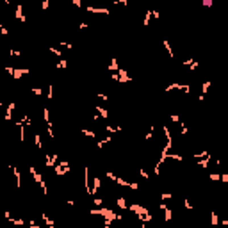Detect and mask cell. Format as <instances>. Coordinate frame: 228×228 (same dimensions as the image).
I'll return each mask as SVG.
<instances>
[{
    "instance_id": "1",
    "label": "cell",
    "mask_w": 228,
    "mask_h": 228,
    "mask_svg": "<svg viewBox=\"0 0 228 228\" xmlns=\"http://www.w3.org/2000/svg\"><path fill=\"white\" fill-rule=\"evenodd\" d=\"M89 214H96V216L105 217V219H111V221H114V219H123L121 214H114L111 209H105V207H100V209H93Z\"/></svg>"
},
{
    "instance_id": "2",
    "label": "cell",
    "mask_w": 228,
    "mask_h": 228,
    "mask_svg": "<svg viewBox=\"0 0 228 228\" xmlns=\"http://www.w3.org/2000/svg\"><path fill=\"white\" fill-rule=\"evenodd\" d=\"M5 71H7V75L14 77L16 80L22 78L23 75H29V68H13V66H5Z\"/></svg>"
},
{
    "instance_id": "3",
    "label": "cell",
    "mask_w": 228,
    "mask_h": 228,
    "mask_svg": "<svg viewBox=\"0 0 228 228\" xmlns=\"http://www.w3.org/2000/svg\"><path fill=\"white\" fill-rule=\"evenodd\" d=\"M14 18H16V20H20L22 23H25V22H27V18H25V14H23V7H22V4H16V7H14Z\"/></svg>"
},
{
    "instance_id": "4",
    "label": "cell",
    "mask_w": 228,
    "mask_h": 228,
    "mask_svg": "<svg viewBox=\"0 0 228 228\" xmlns=\"http://www.w3.org/2000/svg\"><path fill=\"white\" fill-rule=\"evenodd\" d=\"M57 162H59V157L55 155V153H53V155H46L45 157V166L46 167H53Z\"/></svg>"
},
{
    "instance_id": "5",
    "label": "cell",
    "mask_w": 228,
    "mask_h": 228,
    "mask_svg": "<svg viewBox=\"0 0 228 228\" xmlns=\"http://www.w3.org/2000/svg\"><path fill=\"white\" fill-rule=\"evenodd\" d=\"M9 169L14 173V178H16V187H22V173H20V169L16 166H13V164H9Z\"/></svg>"
},
{
    "instance_id": "6",
    "label": "cell",
    "mask_w": 228,
    "mask_h": 228,
    "mask_svg": "<svg viewBox=\"0 0 228 228\" xmlns=\"http://www.w3.org/2000/svg\"><path fill=\"white\" fill-rule=\"evenodd\" d=\"M86 11H89V13H96V14H109V9L107 7H93V5H88L86 7Z\"/></svg>"
},
{
    "instance_id": "7",
    "label": "cell",
    "mask_w": 228,
    "mask_h": 228,
    "mask_svg": "<svg viewBox=\"0 0 228 228\" xmlns=\"http://www.w3.org/2000/svg\"><path fill=\"white\" fill-rule=\"evenodd\" d=\"M14 102H11L9 105H7V111H5V114H4V119L5 121H11V118H13V111H14Z\"/></svg>"
},
{
    "instance_id": "8",
    "label": "cell",
    "mask_w": 228,
    "mask_h": 228,
    "mask_svg": "<svg viewBox=\"0 0 228 228\" xmlns=\"http://www.w3.org/2000/svg\"><path fill=\"white\" fill-rule=\"evenodd\" d=\"M100 185H102V182H100V177H95V180H93V189H91V196H95L96 191L100 189Z\"/></svg>"
},
{
    "instance_id": "9",
    "label": "cell",
    "mask_w": 228,
    "mask_h": 228,
    "mask_svg": "<svg viewBox=\"0 0 228 228\" xmlns=\"http://www.w3.org/2000/svg\"><path fill=\"white\" fill-rule=\"evenodd\" d=\"M96 112H98V116L100 118H103V119H107V118H109V111H107V109H103V107H96Z\"/></svg>"
},
{
    "instance_id": "10",
    "label": "cell",
    "mask_w": 228,
    "mask_h": 228,
    "mask_svg": "<svg viewBox=\"0 0 228 228\" xmlns=\"http://www.w3.org/2000/svg\"><path fill=\"white\" fill-rule=\"evenodd\" d=\"M119 70V66H118V59L116 57H112L111 59V64H109V71H118Z\"/></svg>"
},
{
    "instance_id": "11",
    "label": "cell",
    "mask_w": 228,
    "mask_h": 228,
    "mask_svg": "<svg viewBox=\"0 0 228 228\" xmlns=\"http://www.w3.org/2000/svg\"><path fill=\"white\" fill-rule=\"evenodd\" d=\"M105 132H107V134H116V132H121V127H112V125H107V127H105Z\"/></svg>"
},
{
    "instance_id": "12",
    "label": "cell",
    "mask_w": 228,
    "mask_h": 228,
    "mask_svg": "<svg viewBox=\"0 0 228 228\" xmlns=\"http://www.w3.org/2000/svg\"><path fill=\"white\" fill-rule=\"evenodd\" d=\"M41 217H43V221L46 223V226H48V228H53V226H55V223H53V221L48 217V214H41Z\"/></svg>"
},
{
    "instance_id": "13",
    "label": "cell",
    "mask_w": 228,
    "mask_h": 228,
    "mask_svg": "<svg viewBox=\"0 0 228 228\" xmlns=\"http://www.w3.org/2000/svg\"><path fill=\"white\" fill-rule=\"evenodd\" d=\"M150 20H152V9H148V11L144 13V20H143V25H144V27H148V25H150Z\"/></svg>"
},
{
    "instance_id": "14",
    "label": "cell",
    "mask_w": 228,
    "mask_h": 228,
    "mask_svg": "<svg viewBox=\"0 0 228 228\" xmlns=\"http://www.w3.org/2000/svg\"><path fill=\"white\" fill-rule=\"evenodd\" d=\"M34 143H36V146H38V150H43V143H41V136L36 132L34 134Z\"/></svg>"
},
{
    "instance_id": "15",
    "label": "cell",
    "mask_w": 228,
    "mask_h": 228,
    "mask_svg": "<svg viewBox=\"0 0 228 228\" xmlns=\"http://www.w3.org/2000/svg\"><path fill=\"white\" fill-rule=\"evenodd\" d=\"M82 134H84V136H88V137H93V139L96 137V132L91 130V128H82Z\"/></svg>"
},
{
    "instance_id": "16",
    "label": "cell",
    "mask_w": 228,
    "mask_h": 228,
    "mask_svg": "<svg viewBox=\"0 0 228 228\" xmlns=\"http://www.w3.org/2000/svg\"><path fill=\"white\" fill-rule=\"evenodd\" d=\"M162 45H164V48L167 50V53H169L171 57L175 55V53H173V48H171V45H169V41H167V39H164V41H162Z\"/></svg>"
},
{
    "instance_id": "17",
    "label": "cell",
    "mask_w": 228,
    "mask_h": 228,
    "mask_svg": "<svg viewBox=\"0 0 228 228\" xmlns=\"http://www.w3.org/2000/svg\"><path fill=\"white\" fill-rule=\"evenodd\" d=\"M7 221H11V223H14V225H18V226H23V225H25L23 219H18V217H13V216H11Z\"/></svg>"
},
{
    "instance_id": "18",
    "label": "cell",
    "mask_w": 228,
    "mask_h": 228,
    "mask_svg": "<svg viewBox=\"0 0 228 228\" xmlns=\"http://www.w3.org/2000/svg\"><path fill=\"white\" fill-rule=\"evenodd\" d=\"M116 203H118V207H119V209H127V202H125V198H118L116 200Z\"/></svg>"
},
{
    "instance_id": "19",
    "label": "cell",
    "mask_w": 228,
    "mask_h": 228,
    "mask_svg": "<svg viewBox=\"0 0 228 228\" xmlns=\"http://www.w3.org/2000/svg\"><path fill=\"white\" fill-rule=\"evenodd\" d=\"M50 52L53 53V55H57V57H64V55H63V52L59 50V48H55V46H50Z\"/></svg>"
},
{
    "instance_id": "20",
    "label": "cell",
    "mask_w": 228,
    "mask_h": 228,
    "mask_svg": "<svg viewBox=\"0 0 228 228\" xmlns=\"http://www.w3.org/2000/svg\"><path fill=\"white\" fill-rule=\"evenodd\" d=\"M30 93H32V95H36V96H41L43 95V89L41 88H30Z\"/></svg>"
},
{
    "instance_id": "21",
    "label": "cell",
    "mask_w": 228,
    "mask_h": 228,
    "mask_svg": "<svg viewBox=\"0 0 228 228\" xmlns=\"http://www.w3.org/2000/svg\"><path fill=\"white\" fill-rule=\"evenodd\" d=\"M43 119H45V121H46V123H48V121H50V111H48V109H46V107H45V109H43Z\"/></svg>"
},
{
    "instance_id": "22",
    "label": "cell",
    "mask_w": 228,
    "mask_h": 228,
    "mask_svg": "<svg viewBox=\"0 0 228 228\" xmlns=\"http://www.w3.org/2000/svg\"><path fill=\"white\" fill-rule=\"evenodd\" d=\"M66 66H68V61H66V59H61V61L57 63V68H59V70H64Z\"/></svg>"
},
{
    "instance_id": "23",
    "label": "cell",
    "mask_w": 228,
    "mask_h": 228,
    "mask_svg": "<svg viewBox=\"0 0 228 228\" xmlns=\"http://www.w3.org/2000/svg\"><path fill=\"white\" fill-rule=\"evenodd\" d=\"M9 55H11V57H22V52H20V50H14V48H11V50H9Z\"/></svg>"
},
{
    "instance_id": "24",
    "label": "cell",
    "mask_w": 228,
    "mask_h": 228,
    "mask_svg": "<svg viewBox=\"0 0 228 228\" xmlns=\"http://www.w3.org/2000/svg\"><path fill=\"white\" fill-rule=\"evenodd\" d=\"M46 98H48V100L53 98V86H48V93H46Z\"/></svg>"
},
{
    "instance_id": "25",
    "label": "cell",
    "mask_w": 228,
    "mask_h": 228,
    "mask_svg": "<svg viewBox=\"0 0 228 228\" xmlns=\"http://www.w3.org/2000/svg\"><path fill=\"white\" fill-rule=\"evenodd\" d=\"M105 175H107V178H109V180H112V182H116V178H118V177H116V175H114V173H112V171H107V173H105Z\"/></svg>"
},
{
    "instance_id": "26",
    "label": "cell",
    "mask_w": 228,
    "mask_h": 228,
    "mask_svg": "<svg viewBox=\"0 0 228 228\" xmlns=\"http://www.w3.org/2000/svg\"><path fill=\"white\" fill-rule=\"evenodd\" d=\"M93 203H95L96 207H102L103 205V200L102 198H93Z\"/></svg>"
},
{
    "instance_id": "27",
    "label": "cell",
    "mask_w": 228,
    "mask_h": 228,
    "mask_svg": "<svg viewBox=\"0 0 228 228\" xmlns=\"http://www.w3.org/2000/svg\"><path fill=\"white\" fill-rule=\"evenodd\" d=\"M210 223H212V225H217V223H219L217 214H212V216H210Z\"/></svg>"
},
{
    "instance_id": "28",
    "label": "cell",
    "mask_w": 228,
    "mask_h": 228,
    "mask_svg": "<svg viewBox=\"0 0 228 228\" xmlns=\"http://www.w3.org/2000/svg\"><path fill=\"white\" fill-rule=\"evenodd\" d=\"M128 187H130L132 191H137V189H139V184H137V182H130V184H128Z\"/></svg>"
},
{
    "instance_id": "29",
    "label": "cell",
    "mask_w": 228,
    "mask_h": 228,
    "mask_svg": "<svg viewBox=\"0 0 228 228\" xmlns=\"http://www.w3.org/2000/svg\"><path fill=\"white\" fill-rule=\"evenodd\" d=\"M210 180H212V182H217V180H219V175H217V173H210V177H209Z\"/></svg>"
},
{
    "instance_id": "30",
    "label": "cell",
    "mask_w": 228,
    "mask_h": 228,
    "mask_svg": "<svg viewBox=\"0 0 228 228\" xmlns=\"http://www.w3.org/2000/svg\"><path fill=\"white\" fill-rule=\"evenodd\" d=\"M171 198V192H162L160 194V200H169Z\"/></svg>"
},
{
    "instance_id": "31",
    "label": "cell",
    "mask_w": 228,
    "mask_h": 228,
    "mask_svg": "<svg viewBox=\"0 0 228 228\" xmlns=\"http://www.w3.org/2000/svg\"><path fill=\"white\" fill-rule=\"evenodd\" d=\"M0 34H2V36H7V34H9V32H7V29H5L4 25H0Z\"/></svg>"
},
{
    "instance_id": "32",
    "label": "cell",
    "mask_w": 228,
    "mask_h": 228,
    "mask_svg": "<svg viewBox=\"0 0 228 228\" xmlns=\"http://www.w3.org/2000/svg\"><path fill=\"white\" fill-rule=\"evenodd\" d=\"M71 4L75 5V7H82V0H71Z\"/></svg>"
},
{
    "instance_id": "33",
    "label": "cell",
    "mask_w": 228,
    "mask_h": 228,
    "mask_svg": "<svg viewBox=\"0 0 228 228\" xmlns=\"http://www.w3.org/2000/svg\"><path fill=\"white\" fill-rule=\"evenodd\" d=\"M212 4H214V0H203V5H205V7H212Z\"/></svg>"
},
{
    "instance_id": "34",
    "label": "cell",
    "mask_w": 228,
    "mask_h": 228,
    "mask_svg": "<svg viewBox=\"0 0 228 228\" xmlns=\"http://www.w3.org/2000/svg\"><path fill=\"white\" fill-rule=\"evenodd\" d=\"M171 121H175V123H180V118H178V114H171Z\"/></svg>"
},
{
    "instance_id": "35",
    "label": "cell",
    "mask_w": 228,
    "mask_h": 228,
    "mask_svg": "<svg viewBox=\"0 0 228 228\" xmlns=\"http://www.w3.org/2000/svg\"><path fill=\"white\" fill-rule=\"evenodd\" d=\"M139 175H141V177H143V178H146V180H148V178H150V175H148V173H146L144 169H141V171H139Z\"/></svg>"
},
{
    "instance_id": "36",
    "label": "cell",
    "mask_w": 228,
    "mask_h": 228,
    "mask_svg": "<svg viewBox=\"0 0 228 228\" xmlns=\"http://www.w3.org/2000/svg\"><path fill=\"white\" fill-rule=\"evenodd\" d=\"M98 98H100V100H103V102H105V100H109V96H107L105 93H98Z\"/></svg>"
},
{
    "instance_id": "37",
    "label": "cell",
    "mask_w": 228,
    "mask_h": 228,
    "mask_svg": "<svg viewBox=\"0 0 228 228\" xmlns=\"http://www.w3.org/2000/svg\"><path fill=\"white\" fill-rule=\"evenodd\" d=\"M88 27H89V25L86 23V22H80V23H78V29H88Z\"/></svg>"
},
{
    "instance_id": "38",
    "label": "cell",
    "mask_w": 228,
    "mask_h": 228,
    "mask_svg": "<svg viewBox=\"0 0 228 228\" xmlns=\"http://www.w3.org/2000/svg\"><path fill=\"white\" fill-rule=\"evenodd\" d=\"M43 9H48V5H50V0H43Z\"/></svg>"
},
{
    "instance_id": "39",
    "label": "cell",
    "mask_w": 228,
    "mask_h": 228,
    "mask_svg": "<svg viewBox=\"0 0 228 228\" xmlns=\"http://www.w3.org/2000/svg\"><path fill=\"white\" fill-rule=\"evenodd\" d=\"M0 2H4V4H9V2H11V0H0Z\"/></svg>"
},
{
    "instance_id": "40",
    "label": "cell",
    "mask_w": 228,
    "mask_h": 228,
    "mask_svg": "<svg viewBox=\"0 0 228 228\" xmlns=\"http://www.w3.org/2000/svg\"><path fill=\"white\" fill-rule=\"evenodd\" d=\"M0 107H2V100H0Z\"/></svg>"
},
{
    "instance_id": "41",
    "label": "cell",
    "mask_w": 228,
    "mask_h": 228,
    "mask_svg": "<svg viewBox=\"0 0 228 228\" xmlns=\"http://www.w3.org/2000/svg\"><path fill=\"white\" fill-rule=\"evenodd\" d=\"M22 2H27V0H22Z\"/></svg>"
}]
</instances>
